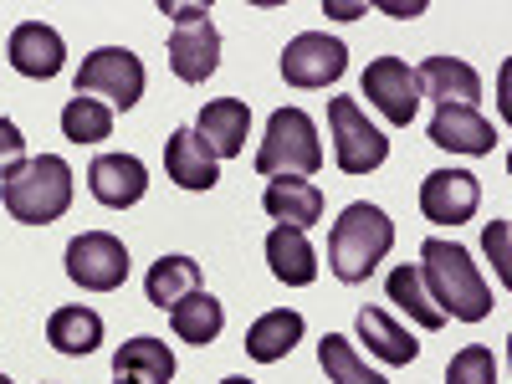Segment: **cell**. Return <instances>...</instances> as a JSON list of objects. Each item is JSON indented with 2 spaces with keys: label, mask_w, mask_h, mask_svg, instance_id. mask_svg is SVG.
Segmentation results:
<instances>
[{
  "label": "cell",
  "mask_w": 512,
  "mask_h": 384,
  "mask_svg": "<svg viewBox=\"0 0 512 384\" xmlns=\"http://www.w3.org/2000/svg\"><path fill=\"white\" fill-rule=\"evenodd\" d=\"M420 282L431 292V303L446 318L461 323H482L492 318V287L482 282L472 251L456 246V241H425L420 246Z\"/></svg>",
  "instance_id": "1"
},
{
  "label": "cell",
  "mask_w": 512,
  "mask_h": 384,
  "mask_svg": "<svg viewBox=\"0 0 512 384\" xmlns=\"http://www.w3.org/2000/svg\"><path fill=\"white\" fill-rule=\"evenodd\" d=\"M390 246H395V221L379 205L354 200V205H344V216L328 231V272L349 287L369 282V272L390 256Z\"/></svg>",
  "instance_id": "2"
},
{
  "label": "cell",
  "mask_w": 512,
  "mask_h": 384,
  "mask_svg": "<svg viewBox=\"0 0 512 384\" xmlns=\"http://www.w3.org/2000/svg\"><path fill=\"white\" fill-rule=\"evenodd\" d=\"M0 200H6L11 221L21 226H52L72 205V164L57 154L21 159L6 180H0Z\"/></svg>",
  "instance_id": "3"
},
{
  "label": "cell",
  "mask_w": 512,
  "mask_h": 384,
  "mask_svg": "<svg viewBox=\"0 0 512 384\" xmlns=\"http://www.w3.org/2000/svg\"><path fill=\"white\" fill-rule=\"evenodd\" d=\"M256 169L262 175H292V180H308L323 169V144H318V123L303 108H277L267 118V134L262 149H256Z\"/></svg>",
  "instance_id": "4"
},
{
  "label": "cell",
  "mask_w": 512,
  "mask_h": 384,
  "mask_svg": "<svg viewBox=\"0 0 512 384\" xmlns=\"http://www.w3.org/2000/svg\"><path fill=\"white\" fill-rule=\"evenodd\" d=\"M328 139H333V159L344 175H369V169L390 159L384 128H374L354 98H328Z\"/></svg>",
  "instance_id": "5"
},
{
  "label": "cell",
  "mask_w": 512,
  "mask_h": 384,
  "mask_svg": "<svg viewBox=\"0 0 512 384\" xmlns=\"http://www.w3.org/2000/svg\"><path fill=\"white\" fill-rule=\"evenodd\" d=\"M72 88H77V98H98V103L128 113L144 98V62L128 47H98V52H88Z\"/></svg>",
  "instance_id": "6"
},
{
  "label": "cell",
  "mask_w": 512,
  "mask_h": 384,
  "mask_svg": "<svg viewBox=\"0 0 512 384\" xmlns=\"http://www.w3.org/2000/svg\"><path fill=\"white\" fill-rule=\"evenodd\" d=\"M67 277L82 292H118L128 282V246L113 231H82L67 241Z\"/></svg>",
  "instance_id": "7"
},
{
  "label": "cell",
  "mask_w": 512,
  "mask_h": 384,
  "mask_svg": "<svg viewBox=\"0 0 512 384\" xmlns=\"http://www.w3.org/2000/svg\"><path fill=\"white\" fill-rule=\"evenodd\" d=\"M349 72V47L328 31H303L282 47V77L292 88H328Z\"/></svg>",
  "instance_id": "8"
},
{
  "label": "cell",
  "mask_w": 512,
  "mask_h": 384,
  "mask_svg": "<svg viewBox=\"0 0 512 384\" xmlns=\"http://www.w3.org/2000/svg\"><path fill=\"white\" fill-rule=\"evenodd\" d=\"M364 98L384 113V123H395V128H410L415 113H420V82L410 72L405 57H374L364 67Z\"/></svg>",
  "instance_id": "9"
},
{
  "label": "cell",
  "mask_w": 512,
  "mask_h": 384,
  "mask_svg": "<svg viewBox=\"0 0 512 384\" xmlns=\"http://www.w3.org/2000/svg\"><path fill=\"white\" fill-rule=\"evenodd\" d=\"M477 205H482V185H477L472 169H436V175L420 180V210H425V221H436V226L472 221Z\"/></svg>",
  "instance_id": "10"
},
{
  "label": "cell",
  "mask_w": 512,
  "mask_h": 384,
  "mask_svg": "<svg viewBox=\"0 0 512 384\" xmlns=\"http://www.w3.org/2000/svg\"><path fill=\"white\" fill-rule=\"evenodd\" d=\"M88 190H93L98 205L128 210V205L144 200L149 169H144V159H134V154H98V159L88 164Z\"/></svg>",
  "instance_id": "11"
},
{
  "label": "cell",
  "mask_w": 512,
  "mask_h": 384,
  "mask_svg": "<svg viewBox=\"0 0 512 384\" xmlns=\"http://www.w3.org/2000/svg\"><path fill=\"white\" fill-rule=\"evenodd\" d=\"M190 134L200 139V149L210 159H236L246 149V134H251V108L241 98H216V103L200 108Z\"/></svg>",
  "instance_id": "12"
},
{
  "label": "cell",
  "mask_w": 512,
  "mask_h": 384,
  "mask_svg": "<svg viewBox=\"0 0 512 384\" xmlns=\"http://www.w3.org/2000/svg\"><path fill=\"white\" fill-rule=\"evenodd\" d=\"M415 82H420V98H436V108H477L482 98L477 67L461 57H425Z\"/></svg>",
  "instance_id": "13"
},
{
  "label": "cell",
  "mask_w": 512,
  "mask_h": 384,
  "mask_svg": "<svg viewBox=\"0 0 512 384\" xmlns=\"http://www.w3.org/2000/svg\"><path fill=\"white\" fill-rule=\"evenodd\" d=\"M6 57L21 77H36V82H47L62 72V57H67V41L57 26H41V21H21L6 41Z\"/></svg>",
  "instance_id": "14"
},
{
  "label": "cell",
  "mask_w": 512,
  "mask_h": 384,
  "mask_svg": "<svg viewBox=\"0 0 512 384\" xmlns=\"http://www.w3.org/2000/svg\"><path fill=\"white\" fill-rule=\"evenodd\" d=\"M221 67V31L216 21H185L175 26V36H169V72H175L180 82H205L210 72Z\"/></svg>",
  "instance_id": "15"
},
{
  "label": "cell",
  "mask_w": 512,
  "mask_h": 384,
  "mask_svg": "<svg viewBox=\"0 0 512 384\" xmlns=\"http://www.w3.org/2000/svg\"><path fill=\"white\" fill-rule=\"evenodd\" d=\"M431 144L436 149H451V154H492L497 149V128L477 108H436Z\"/></svg>",
  "instance_id": "16"
},
{
  "label": "cell",
  "mask_w": 512,
  "mask_h": 384,
  "mask_svg": "<svg viewBox=\"0 0 512 384\" xmlns=\"http://www.w3.org/2000/svg\"><path fill=\"white\" fill-rule=\"evenodd\" d=\"M262 210H267L277 226L308 231V226L323 221V190H318L313 180H292V175H282V180H272V185L262 190Z\"/></svg>",
  "instance_id": "17"
},
{
  "label": "cell",
  "mask_w": 512,
  "mask_h": 384,
  "mask_svg": "<svg viewBox=\"0 0 512 384\" xmlns=\"http://www.w3.org/2000/svg\"><path fill=\"white\" fill-rule=\"evenodd\" d=\"M267 267H272V277L287 282V287L318 282V251L308 246V231L272 226V236H267Z\"/></svg>",
  "instance_id": "18"
},
{
  "label": "cell",
  "mask_w": 512,
  "mask_h": 384,
  "mask_svg": "<svg viewBox=\"0 0 512 384\" xmlns=\"http://www.w3.org/2000/svg\"><path fill=\"white\" fill-rule=\"evenodd\" d=\"M303 313H292V308H272V313H262L251 328H246V354L256 359V364H277V359H287L297 344H303Z\"/></svg>",
  "instance_id": "19"
},
{
  "label": "cell",
  "mask_w": 512,
  "mask_h": 384,
  "mask_svg": "<svg viewBox=\"0 0 512 384\" xmlns=\"http://www.w3.org/2000/svg\"><path fill=\"white\" fill-rule=\"evenodd\" d=\"M164 169L180 190H216V180H221V164L200 149V139L190 134V128H175V134H169Z\"/></svg>",
  "instance_id": "20"
},
{
  "label": "cell",
  "mask_w": 512,
  "mask_h": 384,
  "mask_svg": "<svg viewBox=\"0 0 512 384\" xmlns=\"http://www.w3.org/2000/svg\"><path fill=\"white\" fill-rule=\"evenodd\" d=\"M169 328H175V338H185V344L205 349V344H216L221 328H226V308H221V297H210V292H190L180 297L175 308H169Z\"/></svg>",
  "instance_id": "21"
},
{
  "label": "cell",
  "mask_w": 512,
  "mask_h": 384,
  "mask_svg": "<svg viewBox=\"0 0 512 384\" xmlns=\"http://www.w3.org/2000/svg\"><path fill=\"white\" fill-rule=\"evenodd\" d=\"M113 374L118 379H139V384H169L175 379V354H169L164 338H128V344L113 354Z\"/></svg>",
  "instance_id": "22"
},
{
  "label": "cell",
  "mask_w": 512,
  "mask_h": 384,
  "mask_svg": "<svg viewBox=\"0 0 512 384\" xmlns=\"http://www.w3.org/2000/svg\"><path fill=\"white\" fill-rule=\"evenodd\" d=\"M47 344L57 354H72V359H88L98 344H103V318L93 308H57L47 318Z\"/></svg>",
  "instance_id": "23"
},
{
  "label": "cell",
  "mask_w": 512,
  "mask_h": 384,
  "mask_svg": "<svg viewBox=\"0 0 512 384\" xmlns=\"http://www.w3.org/2000/svg\"><path fill=\"white\" fill-rule=\"evenodd\" d=\"M384 292H390V303H395L415 328L436 333V328L446 323V313L431 303V292H425V282H420V267H395L390 277H384Z\"/></svg>",
  "instance_id": "24"
},
{
  "label": "cell",
  "mask_w": 512,
  "mask_h": 384,
  "mask_svg": "<svg viewBox=\"0 0 512 384\" xmlns=\"http://www.w3.org/2000/svg\"><path fill=\"white\" fill-rule=\"evenodd\" d=\"M359 338L369 344V354L384 359V364H415V354H420L415 338H410L390 313H379V308H364V313H359Z\"/></svg>",
  "instance_id": "25"
},
{
  "label": "cell",
  "mask_w": 512,
  "mask_h": 384,
  "mask_svg": "<svg viewBox=\"0 0 512 384\" xmlns=\"http://www.w3.org/2000/svg\"><path fill=\"white\" fill-rule=\"evenodd\" d=\"M195 287H200V262H190V256H159L144 277V292L154 308H175Z\"/></svg>",
  "instance_id": "26"
},
{
  "label": "cell",
  "mask_w": 512,
  "mask_h": 384,
  "mask_svg": "<svg viewBox=\"0 0 512 384\" xmlns=\"http://www.w3.org/2000/svg\"><path fill=\"white\" fill-rule=\"evenodd\" d=\"M318 364H323L328 384H390L384 374H374V369L359 359V349L349 344L344 333H323V338H318Z\"/></svg>",
  "instance_id": "27"
},
{
  "label": "cell",
  "mask_w": 512,
  "mask_h": 384,
  "mask_svg": "<svg viewBox=\"0 0 512 384\" xmlns=\"http://www.w3.org/2000/svg\"><path fill=\"white\" fill-rule=\"evenodd\" d=\"M62 134L72 144H103L113 134V108L98 98H67L62 108Z\"/></svg>",
  "instance_id": "28"
},
{
  "label": "cell",
  "mask_w": 512,
  "mask_h": 384,
  "mask_svg": "<svg viewBox=\"0 0 512 384\" xmlns=\"http://www.w3.org/2000/svg\"><path fill=\"white\" fill-rule=\"evenodd\" d=\"M446 384H497V359L482 344H466L451 364H446Z\"/></svg>",
  "instance_id": "29"
},
{
  "label": "cell",
  "mask_w": 512,
  "mask_h": 384,
  "mask_svg": "<svg viewBox=\"0 0 512 384\" xmlns=\"http://www.w3.org/2000/svg\"><path fill=\"white\" fill-rule=\"evenodd\" d=\"M21 159H26V139H21V128H16L11 118H0V180H6Z\"/></svg>",
  "instance_id": "30"
},
{
  "label": "cell",
  "mask_w": 512,
  "mask_h": 384,
  "mask_svg": "<svg viewBox=\"0 0 512 384\" xmlns=\"http://www.w3.org/2000/svg\"><path fill=\"white\" fill-rule=\"evenodd\" d=\"M482 246H487V256H492L497 277H502V282H512V262H507V221H492V226H487V236H482Z\"/></svg>",
  "instance_id": "31"
},
{
  "label": "cell",
  "mask_w": 512,
  "mask_h": 384,
  "mask_svg": "<svg viewBox=\"0 0 512 384\" xmlns=\"http://www.w3.org/2000/svg\"><path fill=\"white\" fill-rule=\"evenodd\" d=\"M159 11H164V16H175L180 26H185V21H205V16H210V6H175V0H159Z\"/></svg>",
  "instance_id": "32"
},
{
  "label": "cell",
  "mask_w": 512,
  "mask_h": 384,
  "mask_svg": "<svg viewBox=\"0 0 512 384\" xmlns=\"http://www.w3.org/2000/svg\"><path fill=\"white\" fill-rule=\"evenodd\" d=\"M328 16H344V21H354V16H364V6H328Z\"/></svg>",
  "instance_id": "33"
},
{
  "label": "cell",
  "mask_w": 512,
  "mask_h": 384,
  "mask_svg": "<svg viewBox=\"0 0 512 384\" xmlns=\"http://www.w3.org/2000/svg\"><path fill=\"white\" fill-rule=\"evenodd\" d=\"M221 384H256V379H241V374H236V379H221Z\"/></svg>",
  "instance_id": "34"
},
{
  "label": "cell",
  "mask_w": 512,
  "mask_h": 384,
  "mask_svg": "<svg viewBox=\"0 0 512 384\" xmlns=\"http://www.w3.org/2000/svg\"><path fill=\"white\" fill-rule=\"evenodd\" d=\"M118 384H139V379H118Z\"/></svg>",
  "instance_id": "35"
},
{
  "label": "cell",
  "mask_w": 512,
  "mask_h": 384,
  "mask_svg": "<svg viewBox=\"0 0 512 384\" xmlns=\"http://www.w3.org/2000/svg\"><path fill=\"white\" fill-rule=\"evenodd\" d=\"M0 384H11V379H6V374H0Z\"/></svg>",
  "instance_id": "36"
}]
</instances>
